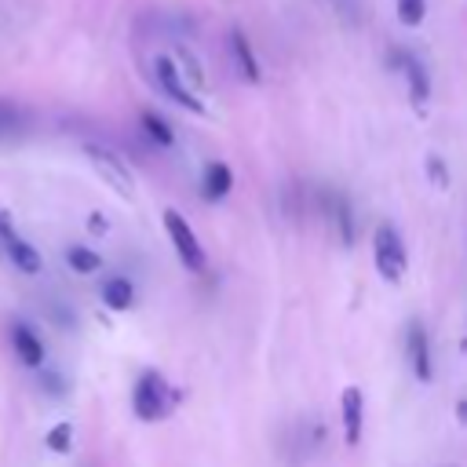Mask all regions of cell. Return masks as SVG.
<instances>
[{
	"instance_id": "obj_13",
	"label": "cell",
	"mask_w": 467,
	"mask_h": 467,
	"mask_svg": "<svg viewBox=\"0 0 467 467\" xmlns=\"http://www.w3.org/2000/svg\"><path fill=\"white\" fill-rule=\"evenodd\" d=\"M4 256L15 263V270H22V274H29V277L44 270V256H41L37 248L29 245L26 237H15V241H8V245H4Z\"/></svg>"
},
{
	"instance_id": "obj_6",
	"label": "cell",
	"mask_w": 467,
	"mask_h": 467,
	"mask_svg": "<svg viewBox=\"0 0 467 467\" xmlns=\"http://www.w3.org/2000/svg\"><path fill=\"white\" fill-rule=\"evenodd\" d=\"M406 358H409V369L420 384H431L434 380V358H431V339H427V329L424 322H409L406 329Z\"/></svg>"
},
{
	"instance_id": "obj_10",
	"label": "cell",
	"mask_w": 467,
	"mask_h": 467,
	"mask_svg": "<svg viewBox=\"0 0 467 467\" xmlns=\"http://www.w3.org/2000/svg\"><path fill=\"white\" fill-rule=\"evenodd\" d=\"M230 191H234V168L227 161H208L201 172V198L215 205V201L230 198Z\"/></svg>"
},
{
	"instance_id": "obj_5",
	"label": "cell",
	"mask_w": 467,
	"mask_h": 467,
	"mask_svg": "<svg viewBox=\"0 0 467 467\" xmlns=\"http://www.w3.org/2000/svg\"><path fill=\"white\" fill-rule=\"evenodd\" d=\"M84 153H88V161L96 165V172L113 186L121 198H136V179H132L128 165H124L113 150H106V146H99V143H88Z\"/></svg>"
},
{
	"instance_id": "obj_25",
	"label": "cell",
	"mask_w": 467,
	"mask_h": 467,
	"mask_svg": "<svg viewBox=\"0 0 467 467\" xmlns=\"http://www.w3.org/2000/svg\"><path fill=\"white\" fill-rule=\"evenodd\" d=\"M0 263H4V245H0Z\"/></svg>"
},
{
	"instance_id": "obj_3",
	"label": "cell",
	"mask_w": 467,
	"mask_h": 467,
	"mask_svg": "<svg viewBox=\"0 0 467 467\" xmlns=\"http://www.w3.org/2000/svg\"><path fill=\"white\" fill-rule=\"evenodd\" d=\"M161 223H165V234H168V241H172V248H175L179 263H183L186 270L201 274V270H205V248H201V241H198V234H194V227H191V220H186L183 212H175V208H165V212H161Z\"/></svg>"
},
{
	"instance_id": "obj_11",
	"label": "cell",
	"mask_w": 467,
	"mask_h": 467,
	"mask_svg": "<svg viewBox=\"0 0 467 467\" xmlns=\"http://www.w3.org/2000/svg\"><path fill=\"white\" fill-rule=\"evenodd\" d=\"M99 300L106 310H113V315H124V310L136 307V285L124 274H113L99 285Z\"/></svg>"
},
{
	"instance_id": "obj_16",
	"label": "cell",
	"mask_w": 467,
	"mask_h": 467,
	"mask_svg": "<svg viewBox=\"0 0 467 467\" xmlns=\"http://www.w3.org/2000/svg\"><path fill=\"white\" fill-rule=\"evenodd\" d=\"M332 220H336V234H339V245H354V212H351V201L347 198H336L332 201Z\"/></svg>"
},
{
	"instance_id": "obj_19",
	"label": "cell",
	"mask_w": 467,
	"mask_h": 467,
	"mask_svg": "<svg viewBox=\"0 0 467 467\" xmlns=\"http://www.w3.org/2000/svg\"><path fill=\"white\" fill-rule=\"evenodd\" d=\"M427 15V0H398V22L401 26H420Z\"/></svg>"
},
{
	"instance_id": "obj_22",
	"label": "cell",
	"mask_w": 467,
	"mask_h": 467,
	"mask_svg": "<svg viewBox=\"0 0 467 467\" xmlns=\"http://www.w3.org/2000/svg\"><path fill=\"white\" fill-rule=\"evenodd\" d=\"M88 234H91V237H106V234H110V220H106L103 212H91V215H88Z\"/></svg>"
},
{
	"instance_id": "obj_15",
	"label": "cell",
	"mask_w": 467,
	"mask_h": 467,
	"mask_svg": "<svg viewBox=\"0 0 467 467\" xmlns=\"http://www.w3.org/2000/svg\"><path fill=\"white\" fill-rule=\"evenodd\" d=\"M66 263L74 274H99L103 270V256L96 253V248H88V245H70L66 248Z\"/></svg>"
},
{
	"instance_id": "obj_14",
	"label": "cell",
	"mask_w": 467,
	"mask_h": 467,
	"mask_svg": "<svg viewBox=\"0 0 467 467\" xmlns=\"http://www.w3.org/2000/svg\"><path fill=\"white\" fill-rule=\"evenodd\" d=\"M139 128L146 132V139H150V143H158L161 150L175 146V132H172V124H168L158 110H143V113H139Z\"/></svg>"
},
{
	"instance_id": "obj_2",
	"label": "cell",
	"mask_w": 467,
	"mask_h": 467,
	"mask_svg": "<svg viewBox=\"0 0 467 467\" xmlns=\"http://www.w3.org/2000/svg\"><path fill=\"white\" fill-rule=\"evenodd\" d=\"M372 263H377V274L387 285H401V277L409 270V253L401 245V234L391 223H384L372 234Z\"/></svg>"
},
{
	"instance_id": "obj_20",
	"label": "cell",
	"mask_w": 467,
	"mask_h": 467,
	"mask_svg": "<svg viewBox=\"0 0 467 467\" xmlns=\"http://www.w3.org/2000/svg\"><path fill=\"white\" fill-rule=\"evenodd\" d=\"M424 168H427L431 186H439V191H446V186H449V165H446V158H439V153H427Z\"/></svg>"
},
{
	"instance_id": "obj_24",
	"label": "cell",
	"mask_w": 467,
	"mask_h": 467,
	"mask_svg": "<svg viewBox=\"0 0 467 467\" xmlns=\"http://www.w3.org/2000/svg\"><path fill=\"white\" fill-rule=\"evenodd\" d=\"M456 424H463V427H467V398H460V401H456Z\"/></svg>"
},
{
	"instance_id": "obj_8",
	"label": "cell",
	"mask_w": 467,
	"mask_h": 467,
	"mask_svg": "<svg viewBox=\"0 0 467 467\" xmlns=\"http://www.w3.org/2000/svg\"><path fill=\"white\" fill-rule=\"evenodd\" d=\"M12 347H15V358L26 365V369H41L48 362V351H44V339L34 332L29 322H15L12 325Z\"/></svg>"
},
{
	"instance_id": "obj_7",
	"label": "cell",
	"mask_w": 467,
	"mask_h": 467,
	"mask_svg": "<svg viewBox=\"0 0 467 467\" xmlns=\"http://www.w3.org/2000/svg\"><path fill=\"white\" fill-rule=\"evenodd\" d=\"M339 420H344V442L354 449L362 446V431H365V394L362 387H344L339 391Z\"/></svg>"
},
{
	"instance_id": "obj_12",
	"label": "cell",
	"mask_w": 467,
	"mask_h": 467,
	"mask_svg": "<svg viewBox=\"0 0 467 467\" xmlns=\"http://www.w3.org/2000/svg\"><path fill=\"white\" fill-rule=\"evenodd\" d=\"M398 70L406 74V84H409V99L416 103V106H424L427 99H431V74H427V66L416 58V55H401V62H398Z\"/></svg>"
},
{
	"instance_id": "obj_21",
	"label": "cell",
	"mask_w": 467,
	"mask_h": 467,
	"mask_svg": "<svg viewBox=\"0 0 467 467\" xmlns=\"http://www.w3.org/2000/svg\"><path fill=\"white\" fill-rule=\"evenodd\" d=\"M41 387H44L51 398H62V394L70 391L66 377H62V372H55V369H44V365H41Z\"/></svg>"
},
{
	"instance_id": "obj_4",
	"label": "cell",
	"mask_w": 467,
	"mask_h": 467,
	"mask_svg": "<svg viewBox=\"0 0 467 467\" xmlns=\"http://www.w3.org/2000/svg\"><path fill=\"white\" fill-rule=\"evenodd\" d=\"M153 77H158V88L165 91V96H168L175 106L191 110V113H198V117L208 113L205 103L194 96V88L183 81V74H179V66H175V58H172V55H158V58H153Z\"/></svg>"
},
{
	"instance_id": "obj_1",
	"label": "cell",
	"mask_w": 467,
	"mask_h": 467,
	"mask_svg": "<svg viewBox=\"0 0 467 467\" xmlns=\"http://www.w3.org/2000/svg\"><path fill=\"white\" fill-rule=\"evenodd\" d=\"M175 401H179V394L168 387V380L161 377L158 369L139 372V380L132 387V413H136V420L158 424V420H165L175 409Z\"/></svg>"
},
{
	"instance_id": "obj_18",
	"label": "cell",
	"mask_w": 467,
	"mask_h": 467,
	"mask_svg": "<svg viewBox=\"0 0 467 467\" xmlns=\"http://www.w3.org/2000/svg\"><path fill=\"white\" fill-rule=\"evenodd\" d=\"M175 66H179V74H183V81L191 84V88H201L205 84V70H201V62L186 51V48H179L175 51Z\"/></svg>"
},
{
	"instance_id": "obj_17",
	"label": "cell",
	"mask_w": 467,
	"mask_h": 467,
	"mask_svg": "<svg viewBox=\"0 0 467 467\" xmlns=\"http://www.w3.org/2000/svg\"><path fill=\"white\" fill-rule=\"evenodd\" d=\"M44 449L58 453V456L74 453V424H70V420L51 424V427H48V434H44Z\"/></svg>"
},
{
	"instance_id": "obj_9",
	"label": "cell",
	"mask_w": 467,
	"mask_h": 467,
	"mask_svg": "<svg viewBox=\"0 0 467 467\" xmlns=\"http://www.w3.org/2000/svg\"><path fill=\"white\" fill-rule=\"evenodd\" d=\"M227 48H230V58H234L237 74H241L248 84H260V81H263V66H260V58H256L253 41L245 37V29H230V34H227Z\"/></svg>"
},
{
	"instance_id": "obj_23",
	"label": "cell",
	"mask_w": 467,
	"mask_h": 467,
	"mask_svg": "<svg viewBox=\"0 0 467 467\" xmlns=\"http://www.w3.org/2000/svg\"><path fill=\"white\" fill-rule=\"evenodd\" d=\"M19 230H15V220H12V212H0V245H8L15 241Z\"/></svg>"
}]
</instances>
